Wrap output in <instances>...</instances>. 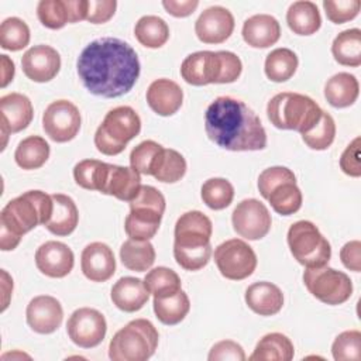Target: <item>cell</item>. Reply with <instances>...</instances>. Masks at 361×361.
Returning a JSON list of instances; mask_svg holds the SVG:
<instances>
[{
    "label": "cell",
    "mask_w": 361,
    "mask_h": 361,
    "mask_svg": "<svg viewBox=\"0 0 361 361\" xmlns=\"http://www.w3.org/2000/svg\"><path fill=\"white\" fill-rule=\"evenodd\" d=\"M52 209L51 195L42 190H28L11 199L0 213V248L14 250L25 233L48 223Z\"/></svg>",
    "instance_id": "3957f363"
},
{
    "label": "cell",
    "mask_w": 361,
    "mask_h": 361,
    "mask_svg": "<svg viewBox=\"0 0 361 361\" xmlns=\"http://www.w3.org/2000/svg\"><path fill=\"white\" fill-rule=\"evenodd\" d=\"M164 8L166 10V13H169L173 17L178 18H183L190 16L199 6L197 0H164L162 1Z\"/></svg>",
    "instance_id": "f5cc1de1"
},
{
    "label": "cell",
    "mask_w": 361,
    "mask_h": 361,
    "mask_svg": "<svg viewBox=\"0 0 361 361\" xmlns=\"http://www.w3.org/2000/svg\"><path fill=\"white\" fill-rule=\"evenodd\" d=\"M164 147L154 140H145L133 148L130 154L131 168L141 175H154L159 159L164 154Z\"/></svg>",
    "instance_id": "60d3db41"
},
{
    "label": "cell",
    "mask_w": 361,
    "mask_h": 361,
    "mask_svg": "<svg viewBox=\"0 0 361 361\" xmlns=\"http://www.w3.org/2000/svg\"><path fill=\"white\" fill-rule=\"evenodd\" d=\"M331 354L336 361H358L361 358V333L358 330L340 333L331 344Z\"/></svg>",
    "instance_id": "bcb514c9"
},
{
    "label": "cell",
    "mask_w": 361,
    "mask_h": 361,
    "mask_svg": "<svg viewBox=\"0 0 361 361\" xmlns=\"http://www.w3.org/2000/svg\"><path fill=\"white\" fill-rule=\"evenodd\" d=\"M340 259L347 269L360 272L361 271V243L358 240L345 243L340 250Z\"/></svg>",
    "instance_id": "816d5d0a"
},
{
    "label": "cell",
    "mask_w": 361,
    "mask_h": 361,
    "mask_svg": "<svg viewBox=\"0 0 361 361\" xmlns=\"http://www.w3.org/2000/svg\"><path fill=\"white\" fill-rule=\"evenodd\" d=\"M120 259L127 269L144 272L155 262V248L149 240L128 238L120 247Z\"/></svg>",
    "instance_id": "d6a6232c"
},
{
    "label": "cell",
    "mask_w": 361,
    "mask_h": 361,
    "mask_svg": "<svg viewBox=\"0 0 361 361\" xmlns=\"http://www.w3.org/2000/svg\"><path fill=\"white\" fill-rule=\"evenodd\" d=\"M141 131V118L130 106L111 109L94 133V145L104 155L121 154Z\"/></svg>",
    "instance_id": "ba28073f"
},
{
    "label": "cell",
    "mask_w": 361,
    "mask_h": 361,
    "mask_svg": "<svg viewBox=\"0 0 361 361\" xmlns=\"http://www.w3.org/2000/svg\"><path fill=\"white\" fill-rule=\"evenodd\" d=\"M298 65L299 59L292 49L276 48L267 55L264 71L269 80L281 83L289 80L295 75Z\"/></svg>",
    "instance_id": "d590c367"
},
{
    "label": "cell",
    "mask_w": 361,
    "mask_h": 361,
    "mask_svg": "<svg viewBox=\"0 0 361 361\" xmlns=\"http://www.w3.org/2000/svg\"><path fill=\"white\" fill-rule=\"evenodd\" d=\"M80 268L89 281L106 282L116 272L113 250L100 241L87 244L80 255Z\"/></svg>",
    "instance_id": "603a6c76"
},
{
    "label": "cell",
    "mask_w": 361,
    "mask_h": 361,
    "mask_svg": "<svg viewBox=\"0 0 361 361\" xmlns=\"http://www.w3.org/2000/svg\"><path fill=\"white\" fill-rule=\"evenodd\" d=\"M1 111V135L3 141L7 140L10 134L20 133L27 128L34 117V109L31 100L23 93H8L0 99ZM7 142V141H4Z\"/></svg>",
    "instance_id": "44dd1931"
},
{
    "label": "cell",
    "mask_w": 361,
    "mask_h": 361,
    "mask_svg": "<svg viewBox=\"0 0 361 361\" xmlns=\"http://www.w3.org/2000/svg\"><path fill=\"white\" fill-rule=\"evenodd\" d=\"M21 68L30 80L45 83L58 75L61 69V56L58 51L49 45H34L24 52Z\"/></svg>",
    "instance_id": "ac0fdd59"
},
{
    "label": "cell",
    "mask_w": 361,
    "mask_h": 361,
    "mask_svg": "<svg viewBox=\"0 0 361 361\" xmlns=\"http://www.w3.org/2000/svg\"><path fill=\"white\" fill-rule=\"evenodd\" d=\"M147 103L158 116H172L183 103V90L171 79H157L147 89Z\"/></svg>",
    "instance_id": "cb8c5ba5"
},
{
    "label": "cell",
    "mask_w": 361,
    "mask_h": 361,
    "mask_svg": "<svg viewBox=\"0 0 361 361\" xmlns=\"http://www.w3.org/2000/svg\"><path fill=\"white\" fill-rule=\"evenodd\" d=\"M322 113L323 110L312 97L293 92L275 94L267 106L271 124L279 130H293L300 134L312 130Z\"/></svg>",
    "instance_id": "5b68a950"
},
{
    "label": "cell",
    "mask_w": 361,
    "mask_h": 361,
    "mask_svg": "<svg viewBox=\"0 0 361 361\" xmlns=\"http://www.w3.org/2000/svg\"><path fill=\"white\" fill-rule=\"evenodd\" d=\"M141 173L131 166L109 164V172L102 193L117 197L118 200L131 202L141 189Z\"/></svg>",
    "instance_id": "d4e9b609"
},
{
    "label": "cell",
    "mask_w": 361,
    "mask_h": 361,
    "mask_svg": "<svg viewBox=\"0 0 361 361\" xmlns=\"http://www.w3.org/2000/svg\"><path fill=\"white\" fill-rule=\"evenodd\" d=\"M360 85L354 75L348 72H338L333 75L324 85V97L330 106L344 109L357 100Z\"/></svg>",
    "instance_id": "f546056e"
},
{
    "label": "cell",
    "mask_w": 361,
    "mask_h": 361,
    "mask_svg": "<svg viewBox=\"0 0 361 361\" xmlns=\"http://www.w3.org/2000/svg\"><path fill=\"white\" fill-rule=\"evenodd\" d=\"M244 298L247 306L259 316H274L283 306L282 290L275 283L267 281L250 285Z\"/></svg>",
    "instance_id": "83f0119b"
},
{
    "label": "cell",
    "mask_w": 361,
    "mask_h": 361,
    "mask_svg": "<svg viewBox=\"0 0 361 361\" xmlns=\"http://www.w3.org/2000/svg\"><path fill=\"white\" fill-rule=\"evenodd\" d=\"M1 62V87H6L14 78V62L7 55H0Z\"/></svg>",
    "instance_id": "db71d44e"
},
{
    "label": "cell",
    "mask_w": 361,
    "mask_h": 361,
    "mask_svg": "<svg viewBox=\"0 0 361 361\" xmlns=\"http://www.w3.org/2000/svg\"><path fill=\"white\" fill-rule=\"evenodd\" d=\"M134 35L147 48H161L169 39V27L158 16H142L135 23Z\"/></svg>",
    "instance_id": "74e56055"
},
{
    "label": "cell",
    "mask_w": 361,
    "mask_h": 361,
    "mask_svg": "<svg viewBox=\"0 0 361 361\" xmlns=\"http://www.w3.org/2000/svg\"><path fill=\"white\" fill-rule=\"evenodd\" d=\"M207 358L209 361H224V360L244 361L245 353L238 343L233 340H221L210 348Z\"/></svg>",
    "instance_id": "c3c4849f"
},
{
    "label": "cell",
    "mask_w": 361,
    "mask_h": 361,
    "mask_svg": "<svg viewBox=\"0 0 361 361\" xmlns=\"http://www.w3.org/2000/svg\"><path fill=\"white\" fill-rule=\"evenodd\" d=\"M288 245L293 258L306 268L327 265L331 247L327 238L309 220H299L288 230Z\"/></svg>",
    "instance_id": "30bf717a"
},
{
    "label": "cell",
    "mask_w": 361,
    "mask_h": 361,
    "mask_svg": "<svg viewBox=\"0 0 361 361\" xmlns=\"http://www.w3.org/2000/svg\"><path fill=\"white\" fill-rule=\"evenodd\" d=\"M165 206V197L157 188L142 185L130 202V214L124 221L126 234L133 240H151L159 228Z\"/></svg>",
    "instance_id": "52a82bcc"
},
{
    "label": "cell",
    "mask_w": 361,
    "mask_h": 361,
    "mask_svg": "<svg viewBox=\"0 0 361 361\" xmlns=\"http://www.w3.org/2000/svg\"><path fill=\"white\" fill-rule=\"evenodd\" d=\"M75 264L72 250L61 241H47L35 251V265L39 272L49 278L66 276Z\"/></svg>",
    "instance_id": "7402d4cb"
},
{
    "label": "cell",
    "mask_w": 361,
    "mask_h": 361,
    "mask_svg": "<svg viewBox=\"0 0 361 361\" xmlns=\"http://www.w3.org/2000/svg\"><path fill=\"white\" fill-rule=\"evenodd\" d=\"M144 285L154 298H168L180 290L179 275L166 267H157L147 272L144 278Z\"/></svg>",
    "instance_id": "f35d334b"
},
{
    "label": "cell",
    "mask_w": 361,
    "mask_h": 361,
    "mask_svg": "<svg viewBox=\"0 0 361 361\" xmlns=\"http://www.w3.org/2000/svg\"><path fill=\"white\" fill-rule=\"evenodd\" d=\"M234 31V17L226 7L206 8L195 23L196 37L204 44H221Z\"/></svg>",
    "instance_id": "d6986e66"
},
{
    "label": "cell",
    "mask_w": 361,
    "mask_h": 361,
    "mask_svg": "<svg viewBox=\"0 0 361 361\" xmlns=\"http://www.w3.org/2000/svg\"><path fill=\"white\" fill-rule=\"evenodd\" d=\"M207 137L228 151H259L267 147V133L259 117L243 100L216 97L204 113Z\"/></svg>",
    "instance_id": "7a4b0ae2"
},
{
    "label": "cell",
    "mask_w": 361,
    "mask_h": 361,
    "mask_svg": "<svg viewBox=\"0 0 361 361\" xmlns=\"http://www.w3.org/2000/svg\"><path fill=\"white\" fill-rule=\"evenodd\" d=\"M1 289H3V307H1V310L4 312L8 306L10 296H11V292H13V279L6 272V269H1Z\"/></svg>",
    "instance_id": "11a10c76"
},
{
    "label": "cell",
    "mask_w": 361,
    "mask_h": 361,
    "mask_svg": "<svg viewBox=\"0 0 361 361\" xmlns=\"http://www.w3.org/2000/svg\"><path fill=\"white\" fill-rule=\"evenodd\" d=\"M295 355L292 341L282 333H268L257 343L250 361H290Z\"/></svg>",
    "instance_id": "1f68e13d"
},
{
    "label": "cell",
    "mask_w": 361,
    "mask_h": 361,
    "mask_svg": "<svg viewBox=\"0 0 361 361\" xmlns=\"http://www.w3.org/2000/svg\"><path fill=\"white\" fill-rule=\"evenodd\" d=\"M214 262L224 278L241 281L255 271L257 255L245 241L230 238L216 247Z\"/></svg>",
    "instance_id": "7c38bea8"
},
{
    "label": "cell",
    "mask_w": 361,
    "mask_h": 361,
    "mask_svg": "<svg viewBox=\"0 0 361 361\" xmlns=\"http://www.w3.org/2000/svg\"><path fill=\"white\" fill-rule=\"evenodd\" d=\"M30 42V28L18 17H8L0 25V47L7 51H20Z\"/></svg>",
    "instance_id": "7bdbcfd3"
},
{
    "label": "cell",
    "mask_w": 361,
    "mask_h": 361,
    "mask_svg": "<svg viewBox=\"0 0 361 361\" xmlns=\"http://www.w3.org/2000/svg\"><path fill=\"white\" fill-rule=\"evenodd\" d=\"M30 329L38 334H51L62 323L63 309L61 302L49 295H39L30 300L25 310Z\"/></svg>",
    "instance_id": "ffe728a7"
},
{
    "label": "cell",
    "mask_w": 361,
    "mask_h": 361,
    "mask_svg": "<svg viewBox=\"0 0 361 361\" xmlns=\"http://www.w3.org/2000/svg\"><path fill=\"white\" fill-rule=\"evenodd\" d=\"M83 86L94 96L107 99L128 93L141 72L133 47L114 37H103L87 44L76 62Z\"/></svg>",
    "instance_id": "6da1fadb"
},
{
    "label": "cell",
    "mask_w": 361,
    "mask_h": 361,
    "mask_svg": "<svg viewBox=\"0 0 361 361\" xmlns=\"http://www.w3.org/2000/svg\"><path fill=\"white\" fill-rule=\"evenodd\" d=\"M336 137V123L334 118L323 110L320 120L317 121V124L309 130L307 133L302 134V140L303 142L316 151H323L327 149Z\"/></svg>",
    "instance_id": "f6af8a7d"
},
{
    "label": "cell",
    "mask_w": 361,
    "mask_h": 361,
    "mask_svg": "<svg viewBox=\"0 0 361 361\" xmlns=\"http://www.w3.org/2000/svg\"><path fill=\"white\" fill-rule=\"evenodd\" d=\"M117 1L114 0H87L86 21L93 24L107 23L116 13Z\"/></svg>",
    "instance_id": "f907efd6"
},
{
    "label": "cell",
    "mask_w": 361,
    "mask_h": 361,
    "mask_svg": "<svg viewBox=\"0 0 361 361\" xmlns=\"http://www.w3.org/2000/svg\"><path fill=\"white\" fill-rule=\"evenodd\" d=\"M107 172L109 164L99 159H82L73 168V178L80 188L102 193Z\"/></svg>",
    "instance_id": "ab89813d"
},
{
    "label": "cell",
    "mask_w": 361,
    "mask_h": 361,
    "mask_svg": "<svg viewBox=\"0 0 361 361\" xmlns=\"http://www.w3.org/2000/svg\"><path fill=\"white\" fill-rule=\"evenodd\" d=\"M152 305L157 319L166 326L180 323L190 309L189 298L182 289L168 298H154Z\"/></svg>",
    "instance_id": "8d00e7d4"
},
{
    "label": "cell",
    "mask_w": 361,
    "mask_h": 361,
    "mask_svg": "<svg viewBox=\"0 0 361 361\" xmlns=\"http://www.w3.org/2000/svg\"><path fill=\"white\" fill-rule=\"evenodd\" d=\"M234 231L247 240H259L265 237L272 224L267 206L257 199L241 200L231 214Z\"/></svg>",
    "instance_id": "9a60e30c"
},
{
    "label": "cell",
    "mask_w": 361,
    "mask_h": 361,
    "mask_svg": "<svg viewBox=\"0 0 361 361\" xmlns=\"http://www.w3.org/2000/svg\"><path fill=\"white\" fill-rule=\"evenodd\" d=\"M80 123L79 109L65 99L52 102L42 114V128L55 142L73 140L80 130Z\"/></svg>",
    "instance_id": "4fadbf2b"
},
{
    "label": "cell",
    "mask_w": 361,
    "mask_h": 361,
    "mask_svg": "<svg viewBox=\"0 0 361 361\" xmlns=\"http://www.w3.org/2000/svg\"><path fill=\"white\" fill-rule=\"evenodd\" d=\"M66 331L72 343L78 347L93 348L104 340L107 323L99 310L93 307H79L69 316Z\"/></svg>",
    "instance_id": "5bb4252c"
},
{
    "label": "cell",
    "mask_w": 361,
    "mask_h": 361,
    "mask_svg": "<svg viewBox=\"0 0 361 361\" xmlns=\"http://www.w3.org/2000/svg\"><path fill=\"white\" fill-rule=\"evenodd\" d=\"M288 27L298 35H312L319 31L322 17L317 6L309 0H299L289 6L286 11Z\"/></svg>",
    "instance_id": "4dcf8cb0"
},
{
    "label": "cell",
    "mask_w": 361,
    "mask_h": 361,
    "mask_svg": "<svg viewBox=\"0 0 361 361\" xmlns=\"http://www.w3.org/2000/svg\"><path fill=\"white\" fill-rule=\"evenodd\" d=\"M54 209L51 219L45 224L47 230L55 235L65 237L75 231L79 221V212L73 199L63 193L51 195Z\"/></svg>",
    "instance_id": "f1b7e54d"
},
{
    "label": "cell",
    "mask_w": 361,
    "mask_h": 361,
    "mask_svg": "<svg viewBox=\"0 0 361 361\" xmlns=\"http://www.w3.org/2000/svg\"><path fill=\"white\" fill-rule=\"evenodd\" d=\"M203 203L213 210H223L230 206L234 197V188L224 178H210L200 189Z\"/></svg>",
    "instance_id": "b9f144b4"
},
{
    "label": "cell",
    "mask_w": 361,
    "mask_h": 361,
    "mask_svg": "<svg viewBox=\"0 0 361 361\" xmlns=\"http://www.w3.org/2000/svg\"><path fill=\"white\" fill-rule=\"evenodd\" d=\"M334 59L344 66L357 68L361 65V31L350 28L341 31L331 44Z\"/></svg>",
    "instance_id": "e575fe53"
},
{
    "label": "cell",
    "mask_w": 361,
    "mask_h": 361,
    "mask_svg": "<svg viewBox=\"0 0 361 361\" xmlns=\"http://www.w3.org/2000/svg\"><path fill=\"white\" fill-rule=\"evenodd\" d=\"M243 39L252 48H268L278 42L281 25L269 14H255L243 24Z\"/></svg>",
    "instance_id": "484cf974"
},
{
    "label": "cell",
    "mask_w": 361,
    "mask_h": 361,
    "mask_svg": "<svg viewBox=\"0 0 361 361\" xmlns=\"http://www.w3.org/2000/svg\"><path fill=\"white\" fill-rule=\"evenodd\" d=\"M158 330L147 319H134L120 329L109 344L113 361H145L158 347Z\"/></svg>",
    "instance_id": "8992f818"
},
{
    "label": "cell",
    "mask_w": 361,
    "mask_h": 361,
    "mask_svg": "<svg viewBox=\"0 0 361 361\" xmlns=\"http://www.w3.org/2000/svg\"><path fill=\"white\" fill-rule=\"evenodd\" d=\"M212 220L199 210H190L176 220L173 257L186 271H199L207 265L212 255Z\"/></svg>",
    "instance_id": "277c9868"
},
{
    "label": "cell",
    "mask_w": 361,
    "mask_h": 361,
    "mask_svg": "<svg viewBox=\"0 0 361 361\" xmlns=\"http://www.w3.org/2000/svg\"><path fill=\"white\" fill-rule=\"evenodd\" d=\"M48 158L49 144L39 135H30L24 138L18 142L14 152L16 164L25 171L41 168Z\"/></svg>",
    "instance_id": "836d02e7"
},
{
    "label": "cell",
    "mask_w": 361,
    "mask_h": 361,
    "mask_svg": "<svg viewBox=\"0 0 361 361\" xmlns=\"http://www.w3.org/2000/svg\"><path fill=\"white\" fill-rule=\"evenodd\" d=\"M258 190L281 216H290L302 207V192L295 173L286 166H271L258 176Z\"/></svg>",
    "instance_id": "9c48e42d"
},
{
    "label": "cell",
    "mask_w": 361,
    "mask_h": 361,
    "mask_svg": "<svg viewBox=\"0 0 361 361\" xmlns=\"http://www.w3.org/2000/svg\"><path fill=\"white\" fill-rule=\"evenodd\" d=\"M180 75L186 83L193 86H204L209 83H220L221 79V56L220 51H197L189 54L182 65Z\"/></svg>",
    "instance_id": "2e32d148"
},
{
    "label": "cell",
    "mask_w": 361,
    "mask_h": 361,
    "mask_svg": "<svg viewBox=\"0 0 361 361\" xmlns=\"http://www.w3.org/2000/svg\"><path fill=\"white\" fill-rule=\"evenodd\" d=\"M186 173V159L180 152L172 148H165L159 164L154 172V178L164 183H175Z\"/></svg>",
    "instance_id": "ee69618b"
},
{
    "label": "cell",
    "mask_w": 361,
    "mask_h": 361,
    "mask_svg": "<svg viewBox=\"0 0 361 361\" xmlns=\"http://www.w3.org/2000/svg\"><path fill=\"white\" fill-rule=\"evenodd\" d=\"M303 283L316 299L331 306L347 302L353 295L350 276L327 265L306 268L303 272Z\"/></svg>",
    "instance_id": "8fae6325"
},
{
    "label": "cell",
    "mask_w": 361,
    "mask_h": 361,
    "mask_svg": "<svg viewBox=\"0 0 361 361\" xmlns=\"http://www.w3.org/2000/svg\"><path fill=\"white\" fill-rule=\"evenodd\" d=\"M110 298L117 309L133 313L140 310L148 302L149 292L140 278L123 276L113 285Z\"/></svg>",
    "instance_id": "4316f807"
},
{
    "label": "cell",
    "mask_w": 361,
    "mask_h": 361,
    "mask_svg": "<svg viewBox=\"0 0 361 361\" xmlns=\"http://www.w3.org/2000/svg\"><path fill=\"white\" fill-rule=\"evenodd\" d=\"M360 0H324L323 8L327 18L334 24L354 20L360 13Z\"/></svg>",
    "instance_id": "7dc6e473"
},
{
    "label": "cell",
    "mask_w": 361,
    "mask_h": 361,
    "mask_svg": "<svg viewBox=\"0 0 361 361\" xmlns=\"http://www.w3.org/2000/svg\"><path fill=\"white\" fill-rule=\"evenodd\" d=\"M37 16L44 27L59 30L68 23L86 20L87 0H41Z\"/></svg>",
    "instance_id": "e0dca14e"
},
{
    "label": "cell",
    "mask_w": 361,
    "mask_h": 361,
    "mask_svg": "<svg viewBox=\"0 0 361 361\" xmlns=\"http://www.w3.org/2000/svg\"><path fill=\"white\" fill-rule=\"evenodd\" d=\"M360 142L361 138L355 137L340 157L341 171L353 178L361 176V164H360Z\"/></svg>",
    "instance_id": "681fc988"
}]
</instances>
